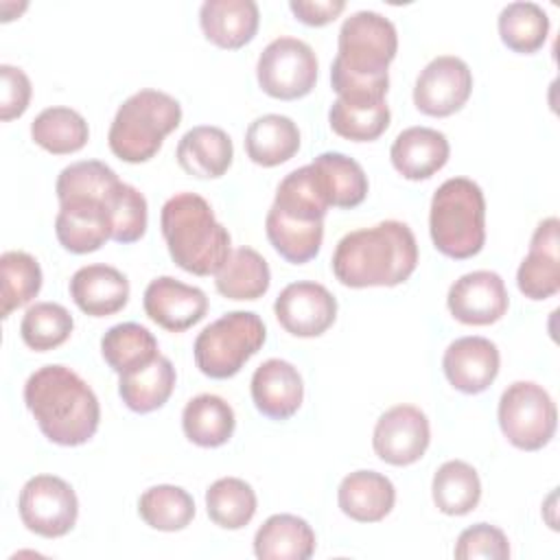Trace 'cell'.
Masks as SVG:
<instances>
[{
  "instance_id": "obj_13",
  "label": "cell",
  "mask_w": 560,
  "mask_h": 560,
  "mask_svg": "<svg viewBox=\"0 0 560 560\" xmlns=\"http://www.w3.org/2000/svg\"><path fill=\"white\" fill-rule=\"evenodd\" d=\"M273 313L289 335L311 339L324 335L335 324L337 300L324 284L300 280L278 293Z\"/></svg>"
},
{
  "instance_id": "obj_10",
  "label": "cell",
  "mask_w": 560,
  "mask_h": 560,
  "mask_svg": "<svg viewBox=\"0 0 560 560\" xmlns=\"http://www.w3.org/2000/svg\"><path fill=\"white\" fill-rule=\"evenodd\" d=\"M18 512L28 532L42 538H61L77 523L79 499L66 479L35 475L20 490Z\"/></svg>"
},
{
  "instance_id": "obj_44",
  "label": "cell",
  "mask_w": 560,
  "mask_h": 560,
  "mask_svg": "<svg viewBox=\"0 0 560 560\" xmlns=\"http://www.w3.org/2000/svg\"><path fill=\"white\" fill-rule=\"evenodd\" d=\"M455 558L457 560H505L510 558V540L503 529L490 523H477L466 527L455 542Z\"/></svg>"
},
{
  "instance_id": "obj_3",
  "label": "cell",
  "mask_w": 560,
  "mask_h": 560,
  "mask_svg": "<svg viewBox=\"0 0 560 560\" xmlns=\"http://www.w3.org/2000/svg\"><path fill=\"white\" fill-rule=\"evenodd\" d=\"M24 402L44 438L59 446L85 444L101 422V405L92 387L59 363L44 365L26 378Z\"/></svg>"
},
{
  "instance_id": "obj_1",
  "label": "cell",
  "mask_w": 560,
  "mask_h": 560,
  "mask_svg": "<svg viewBox=\"0 0 560 560\" xmlns=\"http://www.w3.org/2000/svg\"><path fill=\"white\" fill-rule=\"evenodd\" d=\"M396 52L398 33L389 18L376 11H357L346 18L330 66L337 98L354 105L383 103L389 90L387 68Z\"/></svg>"
},
{
  "instance_id": "obj_38",
  "label": "cell",
  "mask_w": 560,
  "mask_h": 560,
  "mask_svg": "<svg viewBox=\"0 0 560 560\" xmlns=\"http://www.w3.org/2000/svg\"><path fill=\"white\" fill-rule=\"evenodd\" d=\"M140 518L158 532L186 529L195 518V501L188 490L171 483H160L142 492L138 499Z\"/></svg>"
},
{
  "instance_id": "obj_9",
  "label": "cell",
  "mask_w": 560,
  "mask_h": 560,
  "mask_svg": "<svg viewBox=\"0 0 560 560\" xmlns=\"http://www.w3.org/2000/svg\"><path fill=\"white\" fill-rule=\"evenodd\" d=\"M256 79L260 90L271 98H302L311 94L317 83V57L313 48L298 37H276L258 57Z\"/></svg>"
},
{
  "instance_id": "obj_27",
  "label": "cell",
  "mask_w": 560,
  "mask_h": 560,
  "mask_svg": "<svg viewBox=\"0 0 560 560\" xmlns=\"http://www.w3.org/2000/svg\"><path fill=\"white\" fill-rule=\"evenodd\" d=\"M175 368L168 357L158 354L151 363L120 374L118 394L122 402L136 413H151L166 405L175 389Z\"/></svg>"
},
{
  "instance_id": "obj_35",
  "label": "cell",
  "mask_w": 560,
  "mask_h": 560,
  "mask_svg": "<svg viewBox=\"0 0 560 560\" xmlns=\"http://www.w3.org/2000/svg\"><path fill=\"white\" fill-rule=\"evenodd\" d=\"M499 37L518 55L538 52L549 35V15L536 2H510L499 13Z\"/></svg>"
},
{
  "instance_id": "obj_42",
  "label": "cell",
  "mask_w": 560,
  "mask_h": 560,
  "mask_svg": "<svg viewBox=\"0 0 560 560\" xmlns=\"http://www.w3.org/2000/svg\"><path fill=\"white\" fill-rule=\"evenodd\" d=\"M112 221V238L116 243H136L144 236L149 223V208L144 195L131 184L118 182L105 199Z\"/></svg>"
},
{
  "instance_id": "obj_32",
  "label": "cell",
  "mask_w": 560,
  "mask_h": 560,
  "mask_svg": "<svg viewBox=\"0 0 560 560\" xmlns=\"http://www.w3.org/2000/svg\"><path fill=\"white\" fill-rule=\"evenodd\" d=\"M431 497L442 514L464 516L472 512L481 499V481L477 470L462 459L444 462L433 475Z\"/></svg>"
},
{
  "instance_id": "obj_4",
  "label": "cell",
  "mask_w": 560,
  "mask_h": 560,
  "mask_svg": "<svg viewBox=\"0 0 560 560\" xmlns=\"http://www.w3.org/2000/svg\"><path fill=\"white\" fill-rule=\"evenodd\" d=\"M160 228L173 262L188 273L212 276L232 254L228 228L197 192H177L166 199Z\"/></svg>"
},
{
  "instance_id": "obj_33",
  "label": "cell",
  "mask_w": 560,
  "mask_h": 560,
  "mask_svg": "<svg viewBox=\"0 0 560 560\" xmlns=\"http://www.w3.org/2000/svg\"><path fill=\"white\" fill-rule=\"evenodd\" d=\"M101 354L105 363L120 376L151 363L160 354V350L158 339L153 337V332H149V328L136 322H125L112 326L103 335Z\"/></svg>"
},
{
  "instance_id": "obj_46",
  "label": "cell",
  "mask_w": 560,
  "mask_h": 560,
  "mask_svg": "<svg viewBox=\"0 0 560 560\" xmlns=\"http://www.w3.org/2000/svg\"><path fill=\"white\" fill-rule=\"evenodd\" d=\"M291 13L306 26H326L346 9L343 0H291Z\"/></svg>"
},
{
  "instance_id": "obj_41",
  "label": "cell",
  "mask_w": 560,
  "mask_h": 560,
  "mask_svg": "<svg viewBox=\"0 0 560 560\" xmlns=\"http://www.w3.org/2000/svg\"><path fill=\"white\" fill-rule=\"evenodd\" d=\"M389 107L387 103L376 105H354L346 101H335L328 109L330 129L352 142H372L381 138L389 127Z\"/></svg>"
},
{
  "instance_id": "obj_19",
  "label": "cell",
  "mask_w": 560,
  "mask_h": 560,
  "mask_svg": "<svg viewBox=\"0 0 560 560\" xmlns=\"http://www.w3.org/2000/svg\"><path fill=\"white\" fill-rule=\"evenodd\" d=\"M304 383L298 368L284 359H267L252 374L254 407L269 420H289L302 405Z\"/></svg>"
},
{
  "instance_id": "obj_36",
  "label": "cell",
  "mask_w": 560,
  "mask_h": 560,
  "mask_svg": "<svg viewBox=\"0 0 560 560\" xmlns=\"http://www.w3.org/2000/svg\"><path fill=\"white\" fill-rule=\"evenodd\" d=\"M265 232L271 247L291 265H304L319 254L324 241V221H293L273 208L265 217Z\"/></svg>"
},
{
  "instance_id": "obj_16",
  "label": "cell",
  "mask_w": 560,
  "mask_h": 560,
  "mask_svg": "<svg viewBox=\"0 0 560 560\" xmlns=\"http://www.w3.org/2000/svg\"><path fill=\"white\" fill-rule=\"evenodd\" d=\"M499 365L501 354L497 343L479 335L451 341L442 357V370L446 381L462 394L486 392L494 383Z\"/></svg>"
},
{
  "instance_id": "obj_12",
  "label": "cell",
  "mask_w": 560,
  "mask_h": 560,
  "mask_svg": "<svg viewBox=\"0 0 560 560\" xmlns=\"http://www.w3.org/2000/svg\"><path fill=\"white\" fill-rule=\"evenodd\" d=\"M429 442V418L413 405H396L381 413L372 433L374 453L389 466L416 464L427 453Z\"/></svg>"
},
{
  "instance_id": "obj_30",
  "label": "cell",
  "mask_w": 560,
  "mask_h": 560,
  "mask_svg": "<svg viewBox=\"0 0 560 560\" xmlns=\"http://www.w3.org/2000/svg\"><path fill=\"white\" fill-rule=\"evenodd\" d=\"M319 175L326 199L332 208L350 210L368 197V175L361 164L343 153L326 151L311 162Z\"/></svg>"
},
{
  "instance_id": "obj_29",
  "label": "cell",
  "mask_w": 560,
  "mask_h": 560,
  "mask_svg": "<svg viewBox=\"0 0 560 560\" xmlns=\"http://www.w3.org/2000/svg\"><path fill=\"white\" fill-rule=\"evenodd\" d=\"M234 427V409L214 394H199L190 398L182 411L184 435L201 448L223 446L232 438Z\"/></svg>"
},
{
  "instance_id": "obj_31",
  "label": "cell",
  "mask_w": 560,
  "mask_h": 560,
  "mask_svg": "<svg viewBox=\"0 0 560 560\" xmlns=\"http://www.w3.org/2000/svg\"><path fill=\"white\" fill-rule=\"evenodd\" d=\"M269 265L252 247L234 249L214 273V287L228 300H258L269 291Z\"/></svg>"
},
{
  "instance_id": "obj_26",
  "label": "cell",
  "mask_w": 560,
  "mask_h": 560,
  "mask_svg": "<svg viewBox=\"0 0 560 560\" xmlns=\"http://www.w3.org/2000/svg\"><path fill=\"white\" fill-rule=\"evenodd\" d=\"M300 149L298 125L282 114H265L249 122L245 131L247 158L265 168L289 162Z\"/></svg>"
},
{
  "instance_id": "obj_21",
  "label": "cell",
  "mask_w": 560,
  "mask_h": 560,
  "mask_svg": "<svg viewBox=\"0 0 560 560\" xmlns=\"http://www.w3.org/2000/svg\"><path fill=\"white\" fill-rule=\"evenodd\" d=\"M451 147L442 131L431 127H407L402 129L392 149V166L411 182L433 177L448 162Z\"/></svg>"
},
{
  "instance_id": "obj_18",
  "label": "cell",
  "mask_w": 560,
  "mask_h": 560,
  "mask_svg": "<svg viewBox=\"0 0 560 560\" xmlns=\"http://www.w3.org/2000/svg\"><path fill=\"white\" fill-rule=\"evenodd\" d=\"M556 217L542 219L529 241V252L516 271L518 291L529 300H547L560 291V254H558Z\"/></svg>"
},
{
  "instance_id": "obj_24",
  "label": "cell",
  "mask_w": 560,
  "mask_h": 560,
  "mask_svg": "<svg viewBox=\"0 0 560 560\" xmlns=\"http://www.w3.org/2000/svg\"><path fill=\"white\" fill-rule=\"evenodd\" d=\"M337 503L339 510L357 523H378L392 512L396 488L376 470H354L341 479Z\"/></svg>"
},
{
  "instance_id": "obj_5",
  "label": "cell",
  "mask_w": 560,
  "mask_h": 560,
  "mask_svg": "<svg viewBox=\"0 0 560 560\" xmlns=\"http://www.w3.org/2000/svg\"><path fill=\"white\" fill-rule=\"evenodd\" d=\"M433 247L455 260L477 256L486 243V199L477 182L451 177L438 186L429 208Z\"/></svg>"
},
{
  "instance_id": "obj_7",
  "label": "cell",
  "mask_w": 560,
  "mask_h": 560,
  "mask_svg": "<svg viewBox=\"0 0 560 560\" xmlns=\"http://www.w3.org/2000/svg\"><path fill=\"white\" fill-rule=\"evenodd\" d=\"M267 328L254 311H230L208 324L195 339L199 372L210 378H232L262 348Z\"/></svg>"
},
{
  "instance_id": "obj_8",
  "label": "cell",
  "mask_w": 560,
  "mask_h": 560,
  "mask_svg": "<svg viewBox=\"0 0 560 560\" xmlns=\"http://www.w3.org/2000/svg\"><path fill=\"white\" fill-rule=\"evenodd\" d=\"M499 427L508 442L521 451H540L558 427L556 402L534 381H514L499 398Z\"/></svg>"
},
{
  "instance_id": "obj_39",
  "label": "cell",
  "mask_w": 560,
  "mask_h": 560,
  "mask_svg": "<svg viewBox=\"0 0 560 560\" xmlns=\"http://www.w3.org/2000/svg\"><path fill=\"white\" fill-rule=\"evenodd\" d=\"M0 317L7 319L15 308L37 298L42 289V267L31 254L11 249L0 256Z\"/></svg>"
},
{
  "instance_id": "obj_43",
  "label": "cell",
  "mask_w": 560,
  "mask_h": 560,
  "mask_svg": "<svg viewBox=\"0 0 560 560\" xmlns=\"http://www.w3.org/2000/svg\"><path fill=\"white\" fill-rule=\"evenodd\" d=\"M118 182L120 179L116 171L109 168L105 162L81 160L61 168L55 184V192L59 201H66L72 197L105 199Z\"/></svg>"
},
{
  "instance_id": "obj_2",
  "label": "cell",
  "mask_w": 560,
  "mask_h": 560,
  "mask_svg": "<svg viewBox=\"0 0 560 560\" xmlns=\"http://www.w3.org/2000/svg\"><path fill=\"white\" fill-rule=\"evenodd\" d=\"M330 265L343 287H396L416 271L418 243L407 223L387 219L348 232L337 243Z\"/></svg>"
},
{
  "instance_id": "obj_11",
  "label": "cell",
  "mask_w": 560,
  "mask_h": 560,
  "mask_svg": "<svg viewBox=\"0 0 560 560\" xmlns=\"http://www.w3.org/2000/svg\"><path fill=\"white\" fill-rule=\"evenodd\" d=\"M470 92L472 72L468 63L455 55H440L420 70L413 85V105L427 116L446 118L466 105Z\"/></svg>"
},
{
  "instance_id": "obj_14",
  "label": "cell",
  "mask_w": 560,
  "mask_h": 560,
  "mask_svg": "<svg viewBox=\"0 0 560 560\" xmlns=\"http://www.w3.org/2000/svg\"><path fill=\"white\" fill-rule=\"evenodd\" d=\"M446 306L451 315L466 326H490L508 313L510 298L497 271L477 269L451 284Z\"/></svg>"
},
{
  "instance_id": "obj_20",
  "label": "cell",
  "mask_w": 560,
  "mask_h": 560,
  "mask_svg": "<svg viewBox=\"0 0 560 560\" xmlns=\"http://www.w3.org/2000/svg\"><path fill=\"white\" fill-rule=\"evenodd\" d=\"M72 302L92 317H109L129 302V280L112 265H85L70 278Z\"/></svg>"
},
{
  "instance_id": "obj_25",
  "label": "cell",
  "mask_w": 560,
  "mask_h": 560,
  "mask_svg": "<svg viewBox=\"0 0 560 560\" xmlns=\"http://www.w3.org/2000/svg\"><path fill=\"white\" fill-rule=\"evenodd\" d=\"M260 560H308L315 553L313 527L295 514H273L254 534Z\"/></svg>"
},
{
  "instance_id": "obj_34",
  "label": "cell",
  "mask_w": 560,
  "mask_h": 560,
  "mask_svg": "<svg viewBox=\"0 0 560 560\" xmlns=\"http://www.w3.org/2000/svg\"><path fill=\"white\" fill-rule=\"evenodd\" d=\"M31 138L52 155H70L88 144L90 127L70 107H46L31 122Z\"/></svg>"
},
{
  "instance_id": "obj_28",
  "label": "cell",
  "mask_w": 560,
  "mask_h": 560,
  "mask_svg": "<svg viewBox=\"0 0 560 560\" xmlns=\"http://www.w3.org/2000/svg\"><path fill=\"white\" fill-rule=\"evenodd\" d=\"M271 208L293 221L315 223L324 221L330 203L322 188L319 175L313 164L291 171L276 188Z\"/></svg>"
},
{
  "instance_id": "obj_37",
  "label": "cell",
  "mask_w": 560,
  "mask_h": 560,
  "mask_svg": "<svg viewBox=\"0 0 560 560\" xmlns=\"http://www.w3.org/2000/svg\"><path fill=\"white\" fill-rule=\"evenodd\" d=\"M256 492L238 477H221L206 490V512L223 529H243L256 514Z\"/></svg>"
},
{
  "instance_id": "obj_23",
  "label": "cell",
  "mask_w": 560,
  "mask_h": 560,
  "mask_svg": "<svg viewBox=\"0 0 560 560\" xmlns=\"http://www.w3.org/2000/svg\"><path fill=\"white\" fill-rule=\"evenodd\" d=\"M175 158L182 171L188 175L199 179H217L223 177L232 166L234 147L221 127L197 125L179 138Z\"/></svg>"
},
{
  "instance_id": "obj_17",
  "label": "cell",
  "mask_w": 560,
  "mask_h": 560,
  "mask_svg": "<svg viewBox=\"0 0 560 560\" xmlns=\"http://www.w3.org/2000/svg\"><path fill=\"white\" fill-rule=\"evenodd\" d=\"M105 199L72 197L59 201L55 234L63 249L70 254H90L101 249L112 238V221Z\"/></svg>"
},
{
  "instance_id": "obj_6",
  "label": "cell",
  "mask_w": 560,
  "mask_h": 560,
  "mask_svg": "<svg viewBox=\"0 0 560 560\" xmlns=\"http://www.w3.org/2000/svg\"><path fill=\"white\" fill-rule=\"evenodd\" d=\"M182 122V105L162 90H140L116 109L107 144L129 164L149 162L162 149L164 138Z\"/></svg>"
},
{
  "instance_id": "obj_45",
  "label": "cell",
  "mask_w": 560,
  "mask_h": 560,
  "mask_svg": "<svg viewBox=\"0 0 560 560\" xmlns=\"http://www.w3.org/2000/svg\"><path fill=\"white\" fill-rule=\"evenodd\" d=\"M0 79H2L0 118L7 122L13 118H20L28 109L33 88H31V79L26 77V72L11 63L0 66Z\"/></svg>"
},
{
  "instance_id": "obj_22",
  "label": "cell",
  "mask_w": 560,
  "mask_h": 560,
  "mask_svg": "<svg viewBox=\"0 0 560 560\" xmlns=\"http://www.w3.org/2000/svg\"><path fill=\"white\" fill-rule=\"evenodd\" d=\"M260 11L254 0H206L199 9V26L208 42L223 50H238L258 31Z\"/></svg>"
},
{
  "instance_id": "obj_15",
  "label": "cell",
  "mask_w": 560,
  "mask_h": 560,
  "mask_svg": "<svg viewBox=\"0 0 560 560\" xmlns=\"http://www.w3.org/2000/svg\"><path fill=\"white\" fill-rule=\"evenodd\" d=\"M144 313L168 332H184L199 324L208 313V298L199 287L177 278L160 276L151 280L142 295Z\"/></svg>"
},
{
  "instance_id": "obj_40",
  "label": "cell",
  "mask_w": 560,
  "mask_h": 560,
  "mask_svg": "<svg viewBox=\"0 0 560 560\" xmlns=\"http://www.w3.org/2000/svg\"><path fill=\"white\" fill-rule=\"evenodd\" d=\"M74 319L70 311L57 302H35L20 322L22 341L35 352L59 348L72 335Z\"/></svg>"
}]
</instances>
